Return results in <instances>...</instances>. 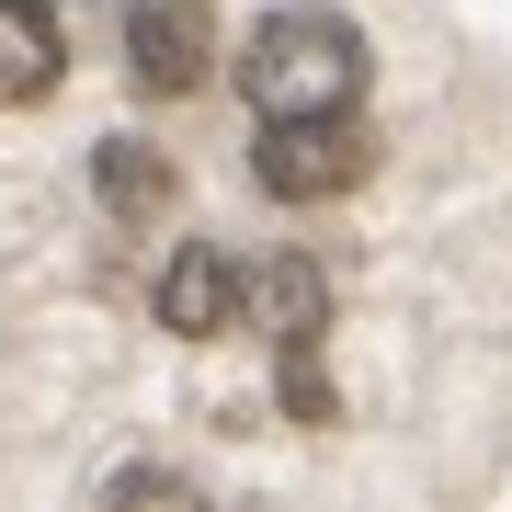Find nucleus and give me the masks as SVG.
<instances>
[{"label": "nucleus", "instance_id": "423d86ee", "mask_svg": "<svg viewBox=\"0 0 512 512\" xmlns=\"http://www.w3.org/2000/svg\"><path fill=\"white\" fill-rule=\"evenodd\" d=\"M57 92V23L46 0H0V103H46Z\"/></svg>", "mask_w": 512, "mask_h": 512}, {"label": "nucleus", "instance_id": "f257e3e1", "mask_svg": "<svg viewBox=\"0 0 512 512\" xmlns=\"http://www.w3.org/2000/svg\"><path fill=\"white\" fill-rule=\"evenodd\" d=\"M239 92L251 114H330L365 92V35L342 12H262V35L239 46Z\"/></svg>", "mask_w": 512, "mask_h": 512}, {"label": "nucleus", "instance_id": "7ed1b4c3", "mask_svg": "<svg viewBox=\"0 0 512 512\" xmlns=\"http://www.w3.org/2000/svg\"><path fill=\"white\" fill-rule=\"evenodd\" d=\"M239 296L262 308V342L285 353V399L308 410V421H330V387H319V330H330V285H319V262L274 251L262 274H239Z\"/></svg>", "mask_w": 512, "mask_h": 512}, {"label": "nucleus", "instance_id": "39448f33", "mask_svg": "<svg viewBox=\"0 0 512 512\" xmlns=\"http://www.w3.org/2000/svg\"><path fill=\"white\" fill-rule=\"evenodd\" d=\"M160 330H183V342H217V330H239V262L205 251V239H183V251L160 262Z\"/></svg>", "mask_w": 512, "mask_h": 512}, {"label": "nucleus", "instance_id": "0eeeda50", "mask_svg": "<svg viewBox=\"0 0 512 512\" xmlns=\"http://www.w3.org/2000/svg\"><path fill=\"white\" fill-rule=\"evenodd\" d=\"M92 171H103V205H114V217H160V160H148V148L137 137H114V148H92Z\"/></svg>", "mask_w": 512, "mask_h": 512}, {"label": "nucleus", "instance_id": "f03ea898", "mask_svg": "<svg viewBox=\"0 0 512 512\" xmlns=\"http://www.w3.org/2000/svg\"><path fill=\"white\" fill-rule=\"evenodd\" d=\"M365 160H376V137L353 126V103H330V114H262V148H251L262 194H285V205L353 194V183H365Z\"/></svg>", "mask_w": 512, "mask_h": 512}, {"label": "nucleus", "instance_id": "20e7f679", "mask_svg": "<svg viewBox=\"0 0 512 512\" xmlns=\"http://www.w3.org/2000/svg\"><path fill=\"white\" fill-rule=\"evenodd\" d=\"M126 69L137 92H194L217 69V12L205 0H126Z\"/></svg>", "mask_w": 512, "mask_h": 512}, {"label": "nucleus", "instance_id": "6e6552de", "mask_svg": "<svg viewBox=\"0 0 512 512\" xmlns=\"http://www.w3.org/2000/svg\"><path fill=\"white\" fill-rule=\"evenodd\" d=\"M114 501H194V478H171V467H126V478H114Z\"/></svg>", "mask_w": 512, "mask_h": 512}]
</instances>
